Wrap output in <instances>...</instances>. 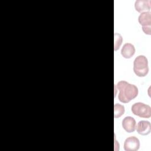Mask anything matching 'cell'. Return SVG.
<instances>
[{
  "instance_id": "3957f363",
  "label": "cell",
  "mask_w": 151,
  "mask_h": 151,
  "mask_svg": "<svg viewBox=\"0 0 151 151\" xmlns=\"http://www.w3.org/2000/svg\"><path fill=\"white\" fill-rule=\"evenodd\" d=\"M131 110L134 115L140 117L149 118L151 116L150 106L142 102H137L133 104Z\"/></svg>"
},
{
  "instance_id": "7c38bea8",
  "label": "cell",
  "mask_w": 151,
  "mask_h": 151,
  "mask_svg": "<svg viewBox=\"0 0 151 151\" xmlns=\"http://www.w3.org/2000/svg\"><path fill=\"white\" fill-rule=\"evenodd\" d=\"M114 146H115V148H114V149H116V147H117L118 150L119 149V144L118 143V142H117V141H116V137H114Z\"/></svg>"
},
{
  "instance_id": "30bf717a",
  "label": "cell",
  "mask_w": 151,
  "mask_h": 151,
  "mask_svg": "<svg viewBox=\"0 0 151 151\" xmlns=\"http://www.w3.org/2000/svg\"><path fill=\"white\" fill-rule=\"evenodd\" d=\"M124 106L119 103H116L114 105V116L115 118L120 117L124 114Z\"/></svg>"
},
{
  "instance_id": "7a4b0ae2",
  "label": "cell",
  "mask_w": 151,
  "mask_h": 151,
  "mask_svg": "<svg viewBox=\"0 0 151 151\" xmlns=\"http://www.w3.org/2000/svg\"><path fill=\"white\" fill-rule=\"evenodd\" d=\"M133 71L136 76L145 77L149 71L148 61L147 58L143 55L136 57L133 62Z\"/></svg>"
},
{
  "instance_id": "6da1fadb",
  "label": "cell",
  "mask_w": 151,
  "mask_h": 151,
  "mask_svg": "<svg viewBox=\"0 0 151 151\" xmlns=\"http://www.w3.org/2000/svg\"><path fill=\"white\" fill-rule=\"evenodd\" d=\"M115 86L119 91L118 95L119 100L122 103H128L137 97L138 88L134 85L129 83L126 81H120Z\"/></svg>"
},
{
  "instance_id": "5b68a950",
  "label": "cell",
  "mask_w": 151,
  "mask_h": 151,
  "mask_svg": "<svg viewBox=\"0 0 151 151\" xmlns=\"http://www.w3.org/2000/svg\"><path fill=\"white\" fill-rule=\"evenodd\" d=\"M122 126L127 132H133L136 129V120L131 116H126L122 120Z\"/></svg>"
},
{
  "instance_id": "277c9868",
  "label": "cell",
  "mask_w": 151,
  "mask_h": 151,
  "mask_svg": "<svg viewBox=\"0 0 151 151\" xmlns=\"http://www.w3.org/2000/svg\"><path fill=\"white\" fill-rule=\"evenodd\" d=\"M139 147V140L135 136L129 137L124 141V149L126 151H136Z\"/></svg>"
},
{
  "instance_id": "8992f818",
  "label": "cell",
  "mask_w": 151,
  "mask_h": 151,
  "mask_svg": "<svg viewBox=\"0 0 151 151\" xmlns=\"http://www.w3.org/2000/svg\"><path fill=\"white\" fill-rule=\"evenodd\" d=\"M151 130L150 123L146 120H140L136 126V130L141 135H147L150 133Z\"/></svg>"
},
{
  "instance_id": "8fae6325",
  "label": "cell",
  "mask_w": 151,
  "mask_h": 151,
  "mask_svg": "<svg viewBox=\"0 0 151 151\" xmlns=\"http://www.w3.org/2000/svg\"><path fill=\"white\" fill-rule=\"evenodd\" d=\"M122 42V37L120 34L118 33L114 34V50H117L119 48Z\"/></svg>"
},
{
  "instance_id": "9c48e42d",
  "label": "cell",
  "mask_w": 151,
  "mask_h": 151,
  "mask_svg": "<svg viewBox=\"0 0 151 151\" xmlns=\"http://www.w3.org/2000/svg\"><path fill=\"white\" fill-rule=\"evenodd\" d=\"M134 7L137 11L142 12L144 11H150V0H136L134 3Z\"/></svg>"
},
{
  "instance_id": "ba28073f",
  "label": "cell",
  "mask_w": 151,
  "mask_h": 151,
  "mask_svg": "<svg viewBox=\"0 0 151 151\" xmlns=\"http://www.w3.org/2000/svg\"><path fill=\"white\" fill-rule=\"evenodd\" d=\"M135 52L134 46L131 43H126L123 45L121 50V54L126 58H131Z\"/></svg>"
},
{
  "instance_id": "52a82bcc",
  "label": "cell",
  "mask_w": 151,
  "mask_h": 151,
  "mask_svg": "<svg viewBox=\"0 0 151 151\" xmlns=\"http://www.w3.org/2000/svg\"><path fill=\"white\" fill-rule=\"evenodd\" d=\"M139 22L142 27H151V12L150 11H145L141 12L138 18Z\"/></svg>"
}]
</instances>
